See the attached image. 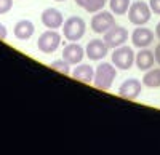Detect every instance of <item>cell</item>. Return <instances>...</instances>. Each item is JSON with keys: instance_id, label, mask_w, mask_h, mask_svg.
I'll return each mask as SVG.
<instances>
[{"instance_id": "30bf717a", "label": "cell", "mask_w": 160, "mask_h": 155, "mask_svg": "<svg viewBox=\"0 0 160 155\" xmlns=\"http://www.w3.org/2000/svg\"><path fill=\"white\" fill-rule=\"evenodd\" d=\"M109 46L106 45L104 40H99V38H95V40H90L87 48H85V55L90 61H101L102 58H106L108 55Z\"/></svg>"}, {"instance_id": "52a82bcc", "label": "cell", "mask_w": 160, "mask_h": 155, "mask_svg": "<svg viewBox=\"0 0 160 155\" xmlns=\"http://www.w3.org/2000/svg\"><path fill=\"white\" fill-rule=\"evenodd\" d=\"M102 40L106 42L109 48H117V46H122L125 45V42L128 40V31L122 26H114L112 29H109L108 32L104 34V38Z\"/></svg>"}, {"instance_id": "3957f363", "label": "cell", "mask_w": 160, "mask_h": 155, "mask_svg": "<svg viewBox=\"0 0 160 155\" xmlns=\"http://www.w3.org/2000/svg\"><path fill=\"white\" fill-rule=\"evenodd\" d=\"M128 19L130 22H133L135 26H144L146 22L151 21V16H152V10L148 3L141 2V0H138V2H133L128 8Z\"/></svg>"}, {"instance_id": "603a6c76", "label": "cell", "mask_w": 160, "mask_h": 155, "mask_svg": "<svg viewBox=\"0 0 160 155\" xmlns=\"http://www.w3.org/2000/svg\"><path fill=\"white\" fill-rule=\"evenodd\" d=\"M154 55H155V61L160 64V43L155 46V51H154Z\"/></svg>"}, {"instance_id": "277c9868", "label": "cell", "mask_w": 160, "mask_h": 155, "mask_svg": "<svg viewBox=\"0 0 160 155\" xmlns=\"http://www.w3.org/2000/svg\"><path fill=\"white\" fill-rule=\"evenodd\" d=\"M135 59H136V55L133 53V50L130 46L122 45V46L114 48L112 64L118 70H128V69H131V66L135 64Z\"/></svg>"}, {"instance_id": "5b68a950", "label": "cell", "mask_w": 160, "mask_h": 155, "mask_svg": "<svg viewBox=\"0 0 160 155\" xmlns=\"http://www.w3.org/2000/svg\"><path fill=\"white\" fill-rule=\"evenodd\" d=\"M61 45V35L56 32V29H48L47 32H43L38 37L37 40V46L38 50L45 55H51L59 48Z\"/></svg>"}, {"instance_id": "4fadbf2b", "label": "cell", "mask_w": 160, "mask_h": 155, "mask_svg": "<svg viewBox=\"0 0 160 155\" xmlns=\"http://www.w3.org/2000/svg\"><path fill=\"white\" fill-rule=\"evenodd\" d=\"M71 77L82 83H93L95 79V69L90 64H77V67L71 72Z\"/></svg>"}, {"instance_id": "e0dca14e", "label": "cell", "mask_w": 160, "mask_h": 155, "mask_svg": "<svg viewBox=\"0 0 160 155\" xmlns=\"http://www.w3.org/2000/svg\"><path fill=\"white\" fill-rule=\"evenodd\" d=\"M142 85L148 88H160V69H149L142 77Z\"/></svg>"}, {"instance_id": "9c48e42d", "label": "cell", "mask_w": 160, "mask_h": 155, "mask_svg": "<svg viewBox=\"0 0 160 155\" xmlns=\"http://www.w3.org/2000/svg\"><path fill=\"white\" fill-rule=\"evenodd\" d=\"M141 90H142V82L138 79H127L118 88V94L130 99V101H135L139 94H141Z\"/></svg>"}, {"instance_id": "5bb4252c", "label": "cell", "mask_w": 160, "mask_h": 155, "mask_svg": "<svg viewBox=\"0 0 160 155\" xmlns=\"http://www.w3.org/2000/svg\"><path fill=\"white\" fill-rule=\"evenodd\" d=\"M135 64L138 66V69L142 70V72L152 69L154 64H155V55H154V51H151V50H148V48H141L139 53L136 55Z\"/></svg>"}, {"instance_id": "ba28073f", "label": "cell", "mask_w": 160, "mask_h": 155, "mask_svg": "<svg viewBox=\"0 0 160 155\" xmlns=\"http://www.w3.org/2000/svg\"><path fill=\"white\" fill-rule=\"evenodd\" d=\"M154 42V32L144 26H138V27L131 32V43L136 48H148Z\"/></svg>"}, {"instance_id": "2e32d148", "label": "cell", "mask_w": 160, "mask_h": 155, "mask_svg": "<svg viewBox=\"0 0 160 155\" xmlns=\"http://www.w3.org/2000/svg\"><path fill=\"white\" fill-rule=\"evenodd\" d=\"M108 0H75V3L78 7H82L88 13H98L106 7Z\"/></svg>"}, {"instance_id": "d6986e66", "label": "cell", "mask_w": 160, "mask_h": 155, "mask_svg": "<svg viewBox=\"0 0 160 155\" xmlns=\"http://www.w3.org/2000/svg\"><path fill=\"white\" fill-rule=\"evenodd\" d=\"M50 67L55 69V70H58L59 74H64V75H69V74L72 72V70H71V64H69L68 61H64V59H58V61H55V62H51Z\"/></svg>"}, {"instance_id": "ffe728a7", "label": "cell", "mask_w": 160, "mask_h": 155, "mask_svg": "<svg viewBox=\"0 0 160 155\" xmlns=\"http://www.w3.org/2000/svg\"><path fill=\"white\" fill-rule=\"evenodd\" d=\"M13 8V0H0V15H5Z\"/></svg>"}, {"instance_id": "8fae6325", "label": "cell", "mask_w": 160, "mask_h": 155, "mask_svg": "<svg viewBox=\"0 0 160 155\" xmlns=\"http://www.w3.org/2000/svg\"><path fill=\"white\" fill-rule=\"evenodd\" d=\"M85 58V50L75 42H71L69 45H66L62 50V59L68 61L71 66H77L82 62V59Z\"/></svg>"}, {"instance_id": "7402d4cb", "label": "cell", "mask_w": 160, "mask_h": 155, "mask_svg": "<svg viewBox=\"0 0 160 155\" xmlns=\"http://www.w3.org/2000/svg\"><path fill=\"white\" fill-rule=\"evenodd\" d=\"M7 38V27L3 24H0V40H5Z\"/></svg>"}, {"instance_id": "ac0fdd59", "label": "cell", "mask_w": 160, "mask_h": 155, "mask_svg": "<svg viewBox=\"0 0 160 155\" xmlns=\"http://www.w3.org/2000/svg\"><path fill=\"white\" fill-rule=\"evenodd\" d=\"M109 7L114 15H127L130 8V0H109Z\"/></svg>"}, {"instance_id": "6da1fadb", "label": "cell", "mask_w": 160, "mask_h": 155, "mask_svg": "<svg viewBox=\"0 0 160 155\" xmlns=\"http://www.w3.org/2000/svg\"><path fill=\"white\" fill-rule=\"evenodd\" d=\"M117 77V67L112 62H101L95 69V79H93V85L98 90L108 91L111 90L114 80Z\"/></svg>"}, {"instance_id": "cb8c5ba5", "label": "cell", "mask_w": 160, "mask_h": 155, "mask_svg": "<svg viewBox=\"0 0 160 155\" xmlns=\"http://www.w3.org/2000/svg\"><path fill=\"white\" fill-rule=\"evenodd\" d=\"M155 34H157V38H160V22L157 24V27H155Z\"/></svg>"}, {"instance_id": "7c38bea8", "label": "cell", "mask_w": 160, "mask_h": 155, "mask_svg": "<svg viewBox=\"0 0 160 155\" xmlns=\"http://www.w3.org/2000/svg\"><path fill=\"white\" fill-rule=\"evenodd\" d=\"M40 19H42V22H43V26L47 29H59V27H62V24H64L62 13L59 10H56V8L43 10Z\"/></svg>"}, {"instance_id": "7a4b0ae2", "label": "cell", "mask_w": 160, "mask_h": 155, "mask_svg": "<svg viewBox=\"0 0 160 155\" xmlns=\"http://www.w3.org/2000/svg\"><path fill=\"white\" fill-rule=\"evenodd\" d=\"M87 32V24L80 16H71L62 24V34L69 42L80 40Z\"/></svg>"}, {"instance_id": "d4e9b609", "label": "cell", "mask_w": 160, "mask_h": 155, "mask_svg": "<svg viewBox=\"0 0 160 155\" xmlns=\"http://www.w3.org/2000/svg\"><path fill=\"white\" fill-rule=\"evenodd\" d=\"M55 2H64V0H55Z\"/></svg>"}, {"instance_id": "8992f818", "label": "cell", "mask_w": 160, "mask_h": 155, "mask_svg": "<svg viewBox=\"0 0 160 155\" xmlns=\"http://www.w3.org/2000/svg\"><path fill=\"white\" fill-rule=\"evenodd\" d=\"M115 26V19H114V13L109 11H98L95 13V16L91 19V29L96 34H106L109 29H112Z\"/></svg>"}, {"instance_id": "9a60e30c", "label": "cell", "mask_w": 160, "mask_h": 155, "mask_svg": "<svg viewBox=\"0 0 160 155\" xmlns=\"http://www.w3.org/2000/svg\"><path fill=\"white\" fill-rule=\"evenodd\" d=\"M35 32V26L29 19H21L15 24V37L18 40H29Z\"/></svg>"}, {"instance_id": "44dd1931", "label": "cell", "mask_w": 160, "mask_h": 155, "mask_svg": "<svg viewBox=\"0 0 160 155\" xmlns=\"http://www.w3.org/2000/svg\"><path fill=\"white\" fill-rule=\"evenodd\" d=\"M149 7H151L152 13L160 15V0H149Z\"/></svg>"}]
</instances>
